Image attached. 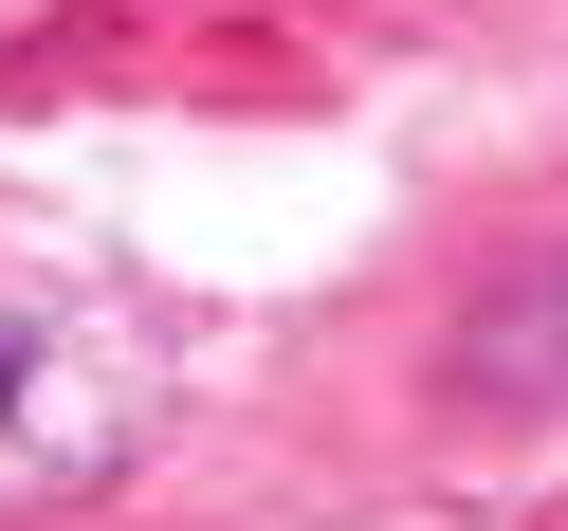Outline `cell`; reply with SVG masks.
Listing matches in <instances>:
<instances>
[{
  "mask_svg": "<svg viewBox=\"0 0 568 531\" xmlns=\"http://www.w3.org/2000/svg\"><path fill=\"white\" fill-rule=\"evenodd\" d=\"M184 421V348L111 257H0V513H74Z\"/></svg>",
  "mask_w": 568,
  "mask_h": 531,
  "instance_id": "cell-1",
  "label": "cell"
}]
</instances>
